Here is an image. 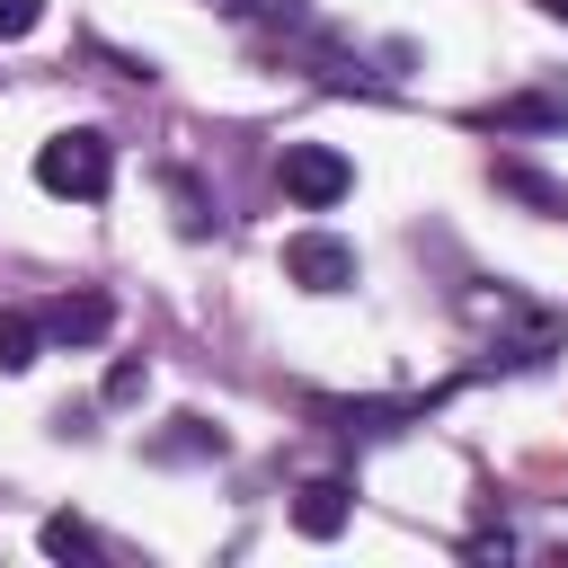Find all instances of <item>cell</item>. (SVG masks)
I'll list each match as a JSON object with an SVG mask.
<instances>
[{"label": "cell", "mask_w": 568, "mask_h": 568, "mask_svg": "<svg viewBox=\"0 0 568 568\" xmlns=\"http://www.w3.org/2000/svg\"><path fill=\"white\" fill-rule=\"evenodd\" d=\"M470 320L497 337V355L488 364H550L559 355V337H568V320L559 311H532V302H515V293H470Z\"/></svg>", "instance_id": "cell-1"}, {"label": "cell", "mask_w": 568, "mask_h": 568, "mask_svg": "<svg viewBox=\"0 0 568 568\" xmlns=\"http://www.w3.org/2000/svg\"><path fill=\"white\" fill-rule=\"evenodd\" d=\"M36 186H44V195H71V204H98V195L115 186V142L89 133V124L53 133V142L36 151Z\"/></svg>", "instance_id": "cell-2"}, {"label": "cell", "mask_w": 568, "mask_h": 568, "mask_svg": "<svg viewBox=\"0 0 568 568\" xmlns=\"http://www.w3.org/2000/svg\"><path fill=\"white\" fill-rule=\"evenodd\" d=\"M275 178H284V195H293L302 213H328V204H346V186H355V160H346V151H328V142H284Z\"/></svg>", "instance_id": "cell-3"}, {"label": "cell", "mask_w": 568, "mask_h": 568, "mask_svg": "<svg viewBox=\"0 0 568 568\" xmlns=\"http://www.w3.org/2000/svg\"><path fill=\"white\" fill-rule=\"evenodd\" d=\"M284 284H302V293H346V284H355V248H346L337 231H293V240H284Z\"/></svg>", "instance_id": "cell-4"}, {"label": "cell", "mask_w": 568, "mask_h": 568, "mask_svg": "<svg viewBox=\"0 0 568 568\" xmlns=\"http://www.w3.org/2000/svg\"><path fill=\"white\" fill-rule=\"evenodd\" d=\"M36 320H44V337H53V346H106V337H115V302H106L98 284H80V293H53Z\"/></svg>", "instance_id": "cell-5"}, {"label": "cell", "mask_w": 568, "mask_h": 568, "mask_svg": "<svg viewBox=\"0 0 568 568\" xmlns=\"http://www.w3.org/2000/svg\"><path fill=\"white\" fill-rule=\"evenodd\" d=\"M488 133H568V89H515L497 106H479Z\"/></svg>", "instance_id": "cell-6"}, {"label": "cell", "mask_w": 568, "mask_h": 568, "mask_svg": "<svg viewBox=\"0 0 568 568\" xmlns=\"http://www.w3.org/2000/svg\"><path fill=\"white\" fill-rule=\"evenodd\" d=\"M488 186L497 195H515L524 213H541V222H568V186L559 178H541L532 160H488Z\"/></svg>", "instance_id": "cell-7"}, {"label": "cell", "mask_w": 568, "mask_h": 568, "mask_svg": "<svg viewBox=\"0 0 568 568\" xmlns=\"http://www.w3.org/2000/svg\"><path fill=\"white\" fill-rule=\"evenodd\" d=\"M346 515H355V488H346V479H302L293 524H302L311 541H337V532H346Z\"/></svg>", "instance_id": "cell-8"}, {"label": "cell", "mask_w": 568, "mask_h": 568, "mask_svg": "<svg viewBox=\"0 0 568 568\" xmlns=\"http://www.w3.org/2000/svg\"><path fill=\"white\" fill-rule=\"evenodd\" d=\"M151 462H222V426L195 417V408H178L169 435H151Z\"/></svg>", "instance_id": "cell-9"}, {"label": "cell", "mask_w": 568, "mask_h": 568, "mask_svg": "<svg viewBox=\"0 0 568 568\" xmlns=\"http://www.w3.org/2000/svg\"><path fill=\"white\" fill-rule=\"evenodd\" d=\"M44 355V320H27V311H0V373H27Z\"/></svg>", "instance_id": "cell-10"}, {"label": "cell", "mask_w": 568, "mask_h": 568, "mask_svg": "<svg viewBox=\"0 0 568 568\" xmlns=\"http://www.w3.org/2000/svg\"><path fill=\"white\" fill-rule=\"evenodd\" d=\"M36 541H44V559H80V568L98 559V532H89L80 515H44V532H36Z\"/></svg>", "instance_id": "cell-11"}, {"label": "cell", "mask_w": 568, "mask_h": 568, "mask_svg": "<svg viewBox=\"0 0 568 568\" xmlns=\"http://www.w3.org/2000/svg\"><path fill=\"white\" fill-rule=\"evenodd\" d=\"M142 390H151V364H142V355H115V364H106V408H133Z\"/></svg>", "instance_id": "cell-12"}, {"label": "cell", "mask_w": 568, "mask_h": 568, "mask_svg": "<svg viewBox=\"0 0 568 568\" xmlns=\"http://www.w3.org/2000/svg\"><path fill=\"white\" fill-rule=\"evenodd\" d=\"M44 27V0H0V44L9 36H36Z\"/></svg>", "instance_id": "cell-13"}, {"label": "cell", "mask_w": 568, "mask_h": 568, "mask_svg": "<svg viewBox=\"0 0 568 568\" xmlns=\"http://www.w3.org/2000/svg\"><path fill=\"white\" fill-rule=\"evenodd\" d=\"M213 9H240V18H302V0H213Z\"/></svg>", "instance_id": "cell-14"}, {"label": "cell", "mask_w": 568, "mask_h": 568, "mask_svg": "<svg viewBox=\"0 0 568 568\" xmlns=\"http://www.w3.org/2000/svg\"><path fill=\"white\" fill-rule=\"evenodd\" d=\"M541 9H550V18H559V27H568V0H541Z\"/></svg>", "instance_id": "cell-15"}]
</instances>
